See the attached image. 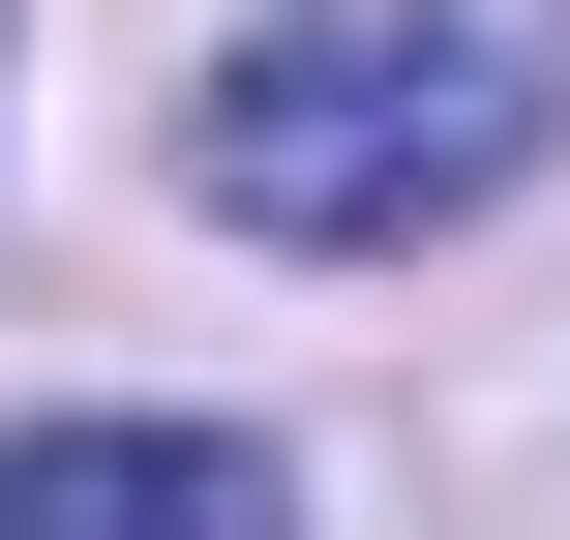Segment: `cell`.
<instances>
[{
    "instance_id": "cell-1",
    "label": "cell",
    "mask_w": 570,
    "mask_h": 540,
    "mask_svg": "<svg viewBox=\"0 0 570 540\" xmlns=\"http://www.w3.org/2000/svg\"><path fill=\"white\" fill-rule=\"evenodd\" d=\"M570 120V30L541 0H271L240 60H210V120H180V180L240 210V240H451V210H511Z\"/></svg>"
},
{
    "instance_id": "cell-2",
    "label": "cell",
    "mask_w": 570,
    "mask_h": 540,
    "mask_svg": "<svg viewBox=\"0 0 570 540\" xmlns=\"http://www.w3.org/2000/svg\"><path fill=\"white\" fill-rule=\"evenodd\" d=\"M0 540H301L240 421H0Z\"/></svg>"
}]
</instances>
